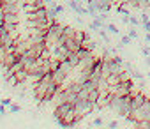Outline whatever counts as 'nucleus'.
Here are the masks:
<instances>
[{
  "instance_id": "6ab92c4d",
  "label": "nucleus",
  "mask_w": 150,
  "mask_h": 129,
  "mask_svg": "<svg viewBox=\"0 0 150 129\" xmlns=\"http://www.w3.org/2000/svg\"><path fill=\"white\" fill-rule=\"evenodd\" d=\"M92 124H94V125H103V124H104V120H103V118L99 117V118H96V120H94Z\"/></svg>"
},
{
  "instance_id": "9d476101",
  "label": "nucleus",
  "mask_w": 150,
  "mask_h": 129,
  "mask_svg": "<svg viewBox=\"0 0 150 129\" xmlns=\"http://www.w3.org/2000/svg\"><path fill=\"white\" fill-rule=\"evenodd\" d=\"M127 44H131V37H129V34H127V35H122L118 48H122V46H127Z\"/></svg>"
},
{
  "instance_id": "f257e3e1",
  "label": "nucleus",
  "mask_w": 150,
  "mask_h": 129,
  "mask_svg": "<svg viewBox=\"0 0 150 129\" xmlns=\"http://www.w3.org/2000/svg\"><path fill=\"white\" fill-rule=\"evenodd\" d=\"M125 120L132 122L134 125H136L139 120H148V122H150V97H146V99H145V103H143L139 108L132 110V111H131V115H129Z\"/></svg>"
},
{
  "instance_id": "39448f33",
  "label": "nucleus",
  "mask_w": 150,
  "mask_h": 129,
  "mask_svg": "<svg viewBox=\"0 0 150 129\" xmlns=\"http://www.w3.org/2000/svg\"><path fill=\"white\" fill-rule=\"evenodd\" d=\"M51 74H53V82L57 83V85H60V87H64V83H65V80L69 78L62 69H55V71H51Z\"/></svg>"
},
{
  "instance_id": "6e6552de",
  "label": "nucleus",
  "mask_w": 150,
  "mask_h": 129,
  "mask_svg": "<svg viewBox=\"0 0 150 129\" xmlns=\"http://www.w3.org/2000/svg\"><path fill=\"white\" fill-rule=\"evenodd\" d=\"M99 96H101V90H99V89H94V90L88 92V99L94 103V106H96V103L99 101Z\"/></svg>"
},
{
  "instance_id": "20e7f679",
  "label": "nucleus",
  "mask_w": 150,
  "mask_h": 129,
  "mask_svg": "<svg viewBox=\"0 0 150 129\" xmlns=\"http://www.w3.org/2000/svg\"><path fill=\"white\" fill-rule=\"evenodd\" d=\"M145 99H146V96L143 94V90H138V92L132 90V99H131V106H132V110L139 108V106L145 103Z\"/></svg>"
},
{
  "instance_id": "9b49d317",
  "label": "nucleus",
  "mask_w": 150,
  "mask_h": 129,
  "mask_svg": "<svg viewBox=\"0 0 150 129\" xmlns=\"http://www.w3.org/2000/svg\"><path fill=\"white\" fill-rule=\"evenodd\" d=\"M97 34H99V35L103 37V41H104L106 44H111V43H110V37H108V34H106V32H104L103 28H99V30H97Z\"/></svg>"
},
{
  "instance_id": "b1692460",
  "label": "nucleus",
  "mask_w": 150,
  "mask_h": 129,
  "mask_svg": "<svg viewBox=\"0 0 150 129\" xmlns=\"http://www.w3.org/2000/svg\"><path fill=\"white\" fill-rule=\"evenodd\" d=\"M146 66H148V67H150V55H148V57H146Z\"/></svg>"
},
{
  "instance_id": "dca6fc26",
  "label": "nucleus",
  "mask_w": 150,
  "mask_h": 129,
  "mask_svg": "<svg viewBox=\"0 0 150 129\" xmlns=\"http://www.w3.org/2000/svg\"><path fill=\"white\" fill-rule=\"evenodd\" d=\"M0 103H2L4 106H11V104H13V99H9V97H6V99H2V101H0Z\"/></svg>"
},
{
  "instance_id": "393cba45",
  "label": "nucleus",
  "mask_w": 150,
  "mask_h": 129,
  "mask_svg": "<svg viewBox=\"0 0 150 129\" xmlns=\"http://www.w3.org/2000/svg\"><path fill=\"white\" fill-rule=\"evenodd\" d=\"M146 76H148V78H150V71H148V73H146Z\"/></svg>"
},
{
  "instance_id": "f3484780",
  "label": "nucleus",
  "mask_w": 150,
  "mask_h": 129,
  "mask_svg": "<svg viewBox=\"0 0 150 129\" xmlns=\"http://www.w3.org/2000/svg\"><path fill=\"white\" fill-rule=\"evenodd\" d=\"M141 25H143V28H145L146 32H150V20H146V21H141Z\"/></svg>"
},
{
  "instance_id": "ddd939ff",
  "label": "nucleus",
  "mask_w": 150,
  "mask_h": 129,
  "mask_svg": "<svg viewBox=\"0 0 150 129\" xmlns=\"http://www.w3.org/2000/svg\"><path fill=\"white\" fill-rule=\"evenodd\" d=\"M129 23H131L132 27H139V25H141V21H139L136 16H129Z\"/></svg>"
},
{
  "instance_id": "423d86ee",
  "label": "nucleus",
  "mask_w": 150,
  "mask_h": 129,
  "mask_svg": "<svg viewBox=\"0 0 150 129\" xmlns=\"http://www.w3.org/2000/svg\"><path fill=\"white\" fill-rule=\"evenodd\" d=\"M4 21L20 25V21H21V18H20V13H6V14H4Z\"/></svg>"
},
{
  "instance_id": "f03ea898",
  "label": "nucleus",
  "mask_w": 150,
  "mask_h": 129,
  "mask_svg": "<svg viewBox=\"0 0 150 129\" xmlns=\"http://www.w3.org/2000/svg\"><path fill=\"white\" fill-rule=\"evenodd\" d=\"M74 110H76L78 115H83V117H87V115H90L92 111H96V110H94V103H92L90 99H80V97H78L76 103H74Z\"/></svg>"
},
{
  "instance_id": "4be33fe9",
  "label": "nucleus",
  "mask_w": 150,
  "mask_h": 129,
  "mask_svg": "<svg viewBox=\"0 0 150 129\" xmlns=\"http://www.w3.org/2000/svg\"><path fill=\"white\" fill-rule=\"evenodd\" d=\"M108 125H110V127H117V125H118V122H117V120H111Z\"/></svg>"
},
{
  "instance_id": "2eb2a0df",
  "label": "nucleus",
  "mask_w": 150,
  "mask_h": 129,
  "mask_svg": "<svg viewBox=\"0 0 150 129\" xmlns=\"http://www.w3.org/2000/svg\"><path fill=\"white\" fill-rule=\"evenodd\" d=\"M129 37H131V39H138V32H136V28H131V30H129Z\"/></svg>"
},
{
  "instance_id": "5701e85b",
  "label": "nucleus",
  "mask_w": 150,
  "mask_h": 129,
  "mask_svg": "<svg viewBox=\"0 0 150 129\" xmlns=\"http://www.w3.org/2000/svg\"><path fill=\"white\" fill-rule=\"evenodd\" d=\"M145 41H146V43H150V32H146V35H145Z\"/></svg>"
},
{
  "instance_id": "4468645a",
  "label": "nucleus",
  "mask_w": 150,
  "mask_h": 129,
  "mask_svg": "<svg viewBox=\"0 0 150 129\" xmlns=\"http://www.w3.org/2000/svg\"><path fill=\"white\" fill-rule=\"evenodd\" d=\"M9 111H11V113H18V111H21V106H20V104H11V106H9Z\"/></svg>"
},
{
  "instance_id": "0eeeda50",
  "label": "nucleus",
  "mask_w": 150,
  "mask_h": 129,
  "mask_svg": "<svg viewBox=\"0 0 150 129\" xmlns=\"http://www.w3.org/2000/svg\"><path fill=\"white\" fill-rule=\"evenodd\" d=\"M14 76H16L18 83H25V82H28V71H27L25 67H21L20 71H16V73H14Z\"/></svg>"
},
{
  "instance_id": "1a4fd4ad",
  "label": "nucleus",
  "mask_w": 150,
  "mask_h": 129,
  "mask_svg": "<svg viewBox=\"0 0 150 129\" xmlns=\"http://www.w3.org/2000/svg\"><path fill=\"white\" fill-rule=\"evenodd\" d=\"M87 35H88L87 32H83V30H76V34H74V39H76L78 43H81V41H83Z\"/></svg>"
},
{
  "instance_id": "7ed1b4c3",
  "label": "nucleus",
  "mask_w": 150,
  "mask_h": 129,
  "mask_svg": "<svg viewBox=\"0 0 150 129\" xmlns=\"http://www.w3.org/2000/svg\"><path fill=\"white\" fill-rule=\"evenodd\" d=\"M74 108V104L72 103H69V101H65V103H60L58 106H55V111H53V118H62V117H65L71 110Z\"/></svg>"
},
{
  "instance_id": "412c9836",
  "label": "nucleus",
  "mask_w": 150,
  "mask_h": 129,
  "mask_svg": "<svg viewBox=\"0 0 150 129\" xmlns=\"http://www.w3.org/2000/svg\"><path fill=\"white\" fill-rule=\"evenodd\" d=\"M6 108H7V106H4L2 103H0V113H2V115H6V113H7V110H6Z\"/></svg>"
},
{
  "instance_id": "aec40b11",
  "label": "nucleus",
  "mask_w": 150,
  "mask_h": 129,
  "mask_svg": "<svg viewBox=\"0 0 150 129\" xmlns=\"http://www.w3.org/2000/svg\"><path fill=\"white\" fill-rule=\"evenodd\" d=\"M55 11H57L58 14H62V13H64V6H58V4H57V6H55Z\"/></svg>"
},
{
  "instance_id": "f8f14e48",
  "label": "nucleus",
  "mask_w": 150,
  "mask_h": 129,
  "mask_svg": "<svg viewBox=\"0 0 150 129\" xmlns=\"http://www.w3.org/2000/svg\"><path fill=\"white\" fill-rule=\"evenodd\" d=\"M106 28H108L111 34H115V35H118V34H120V30H118V28H117L113 23H108V25H106Z\"/></svg>"
},
{
  "instance_id": "a211bd4d",
  "label": "nucleus",
  "mask_w": 150,
  "mask_h": 129,
  "mask_svg": "<svg viewBox=\"0 0 150 129\" xmlns=\"http://www.w3.org/2000/svg\"><path fill=\"white\" fill-rule=\"evenodd\" d=\"M141 53H143L145 57H148V55H150V48H148V46H143V48H141Z\"/></svg>"
}]
</instances>
